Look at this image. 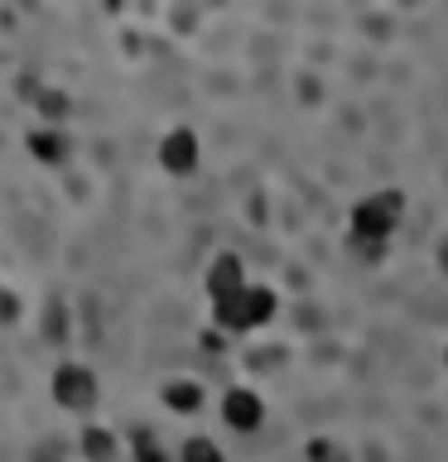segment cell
<instances>
[{
  "mask_svg": "<svg viewBox=\"0 0 448 462\" xmlns=\"http://www.w3.org/2000/svg\"><path fill=\"white\" fill-rule=\"evenodd\" d=\"M400 208H405V198L400 193H376V198H367V202H357L352 208V236L357 241H386L390 231H396V222H400Z\"/></svg>",
  "mask_w": 448,
  "mask_h": 462,
  "instance_id": "6da1fadb",
  "label": "cell"
},
{
  "mask_svg": "<svg viewBox=\"0 0 448 462\" xmlns=\"http://www.w3.org/2000/svg\"><path fill=\"white\" fill-rule=\"evenodd\" d=\"M53 400L63 404L68 414H87L97 404V375L78 366V361H68V366L53 371Z\"/></svg>",
  "mask_w": 448,
  "mask_h": 462,
  "instance_id": "7a4b0ae2",
  "label": "cell"
},
{
  "mask_svg": "<svg viewBox=\"0 0 448 462\" xmlns=\"http://www.w3.org/2000/svg\"><path fill=\"white\" fill-rule=\"evenodd\" d=\"M159 164L169 173H193L198 169V135L193 130H169L164 140H159Z\"/></svg>",
  "mask_w": 448,
  "mask_h": 462,
  "instance_id": "3957f363",
  "label": "cell"
},
{
  "mask_svg": "<svg viewBox=\"0 0 448 462\" xmlns=\"http://www.w3.org/2000/svg\"><path fill=\"white\" fill-rule=\"evenodd\" d=\"M222 419L237 433H251V429H260V419H266V404H260L256 390H231L222 400Z\"/></svg>",
  "mask_w": 448,
  "mask_h": 462,
  "instance_id": "277c9868",
  "label": "cell"
},
{
  "mask_svg": "<svg viewBox=\"0 0 448 462\" xmlns=\"http://www.w3.org/2000/svg\"><path fill=\"white\" fill-rule=\"evenodd\" d=\"M241 289H246L241 260H237V255H217V260H212V270H208V294H212V303L237 299Z\"/></svg>",
  "mask_w": 448,
  "mask_h": 462,
  "instance_id": "5b68a950",
  "label": "cell"
},
{
  "mask_svg": "<svg viewBox=\"0 0 448 462\" xmlns=\"http://www.w3.org/2000/svg\"><path fill=\"white\" fill-rule=\"evenodd\" d=\"M237 303H241V332L246 328H260V323H270V318H275V294H270V289H260V284H246Z\"/></svg>",
  "mask_w": 448,
  "mask_h": 462,
  "instance_id": "8992f818",
  "label": "cell"
},
{
  "mask_svg": "<svg viewBox=\"0 0 448 462\" xmlns=\"http://www.w3.org/2000/svg\"><path fill=\"white\" fill-rule=\"evenodd\" d=\"M82 453H87V462H111V457H116V439H111L107 429L87 424V429H82Z\"/></svg>",
  "mask_w": 448,
  "mask_h": 462,
  "instance_id": "52a82bcc",
  "label": "cell"
},
{
  "mask_svg": "<svg viewBox=\"0 0 448 462\" xmlns=\"http://www.w3.org/2000/svg\"><path fill=\"white\" fill-rule=\"evenodd\" d=\"M29 150H34V159H43V164H58L68 150L63 135H49V130H29Z\"/></svg>",
  "mask_w": 448,
  "mask_h": 462,
  "instance_id": "ba28073f",
  "label": "cell"
},
{
  "mask_svg": "<svg viewBox=\"0 0 448 462\" xmlns=\"http://www.w3.org/2000/svg\"><path fill=\"white\" fill-rule=\"evenodd\" d=\"M164 404H169V410H179V414H188V410H198V404H202V390L193 381H173V385H164Z\"/></svg>",
  "mask_w": 448,
  "mask_h": 462,
  "instance_id": "9c48e42d",
  "label": "cell"
},
{
  "mask_svg": "<svg viewBox=\"0 0 448 462\" xmlns=\"http://www.w3.org/2000/svg\"><path fill=\"white\" fill-rule=\"evenodd\" d=\"M183 462H222V448L212 439H188L183 443Z\"/></svg>",
  "mask_w": 448,
  "mask_h": 462,
  "instance_id": "30bf717a",
  "label": "cell"
},
{
  "mask_svg": "<svg viewBox=\"0 0 448 462\" xmlns=\"http://www.w3.org/2000/svg\"><path fill=\"white\" fill-rule=\"evenodd\" d=\"M34 106H39V111H49V121H63L68 97H58V92H39V97H34Z\"/></svg>",
  "mask_w": 448,
  "mask_h": 462,
  "instance_id": "8fae6325",
  "label": "cell"
},
{
  "mask_svg": "<svg viewBox=\"0 0 448 462\" xmlns=\"http://www.w3.org/2000/svg\"><path fill=\"white\" fill-rule=\"evenodd\" d=\"M309 457H313V462H342V448H338V443L313 439V443H309Z\"/></svg>",
  "mask_w": 448,
  "mask_h": 462,
  "instance_id": "7c38bea8",
  "label": "cell"
},
{
  "mask_svg": "<svg viewBox=\"0 0 448 462\" xmlns=\"http://www.w3.org/2000/svg\"><path fill=\"white\" fill-rule=\"evenodd\" d=\"M140 462H164L159 443H150V433H140Z\"/></svg>",
  "mask_w": 448,
  "mask_h": 462,
  "instance_id": "4fadbf2b",
  "label": "cell"
},
{
  "mask_svg": "<svg viewBox=\"0 0 448 462\" xmlns=\"http://www.w3.org/2000/svg\"><path fill=\"white\" fill-rule=\"evenodd\" d=\"M0 318H14V294H0Z\"/></svg>",
  "mask_w": 448,
  "mask_h": 462,
  "instance_id": "5bb4252c",
  "label": "cell"
}]
</instances>
